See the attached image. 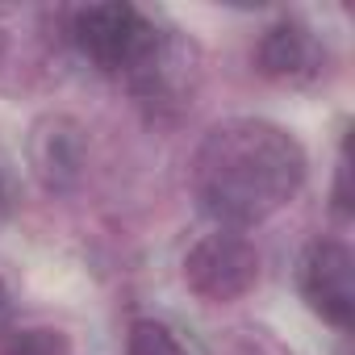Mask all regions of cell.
<instances>
[{
	"label": "cell",
	"instance_id": "cell-5",
	"mask_svg": "<svg viewBox=\"0 0 355 355\" xmlns=\"http://www.w3.org/2000/svg\"><path fill=\"white\" fill-rule=\"evenodd\" d=\"M84 155H88V142H84V130L55 113V117H42L30 134V163L38 171V180L51 189V193H67L76 189L80 171H84Z\"/></svg>",
	"mask_w": 355,
	"mask_h": 355
},
{
	"label": "cell",
	"instance_id": "cell-9",
	"mask_svg": "<svg viewBox=\"0 0 355 355\" xmlns=\"http://www.w3.org/2000/svg\"><path fill=\"white\" fill-rule=\"evenodd\" d=\"M230 355H288L272 334H263V330H251V334H243L239 343H234V351Z\"/></svg>",
	"mask_w": 355,
	"mask_h": 355
},
{
	"label": "cell",
	"instance_id": "cell-4",
	"mask_svg": "<svg viewBox=\"0 0 355 355\" xmlns=\"http://www.w3.org/2000/svg\"><path fill=\"white\" fill-rule=\"evenodd\" d=\"M301 297L318 318L347 330L355 313V284H351V251L338 239H318L305 247L301 259Z\"/></svg>",
	"mask_w": 355,
	"mask_h": 355
},
{
	"label": "cell",
	"instance_id": "cell-2",
	"mask_svg": "<svg viewBox=\"0 0 355 355\" xmlns=\"http://www.w3.org/2000/svg\"><path fill=\"white\" fill-rule=\"evenodd\" d=\"M71 42L84 59H92L101 71H142L146 59L163 46V34L155 21L134 5H88L71 13Z\"/></svg>",
	"mask_w": 355,
	"mask_h": 355
},
{
	"label": "cell",
	"instance_id": "cell-7",
	"mask_svg": "<svg viewBox=\"0 0 355 355\" xmlns=\"http://www.w3.org/2000/svg\"><path fill=\"white\" fill-rule=\"evenodd\" d=\"M125 355H184V343L175 338L171 326L155 318H138L125 334Z\"/></svg>",
	"mask_w": 355,
	"mask_h": 355
},
{
	"label": "cell",
	"instance_id": "cell-3",
	"mask_svg": "<svg viewBox=\"0 0 355 355\" xmlns=\"http://www.w3.org/2000/svg\"><path fill=\"white\" fill-rule=\"evenodd\" d=\"M184 280L197 297L205 301H239L255 288L259 280V251L247 234L239 230H218L205 234L189 255H184Z\"/></svg>",
	"mask_w": 355,
	"mask_h": 355
},
{
	"label": "cell",
	"instance_id": "cell-6",
	"mask_svg": "<svg viewBox=\"0 0 355 355\" xmlns=\"http://www.w3.org/2000/svg\"><path fill=\"white\" fill-rule=\"evenodd\" d=\"M318 59H322V51H318L313 30L293 21V17L268 26L259 46H255V63H259V71L268 80H288V84L309 80L318 71Z\"/></svg>",
	"mask_w": 355,
	"mask_h": 355
},
{
	"label": "cell",
	"instance_id": "cell-10",
	"mask_svg": "<svg viewBox=\"0 0 355 355\" xmlns=\"http://www.w3.org/2000/svg\"><path fill=\"white\" fill-rule=\"evenodd\" d=\"M9 209V163H5V155H0V214Z\"/></svg>",
	"mask_w": 355,
	"mask_h": 355
},
{
	"label": "cell",
	"instance_id": "cell-1",
	"mask_svg": "<svg viewBox=\"0 0 355 355\" xmlns=\"http://www.w3.org/2000/svg\"><path fill=\"white\" fill-rule=\"evenodd\" d=\"M305 180L301 142L263 117H230L214 125L193 159V193L201 209L226 226H255L297 197Z\"/></svg>",
	"mask_w": 355,
	"mask_h": 355
},
{
	"label": "cell",
	"instance_id": "cell-8",
	"mask_svg": "<svg viewBox=\"0 0 355 355\" xmlns=\"http://www.w3.org/2000/svg\"><path fill=\"white\" fill-rule=\"evenodd\" d=\"M0 355H71V343L55 326H26L0 343Z\"/></svg>",
	"mask_w": 355,
	"mask_h": 355
},
{
	"label": "cell",
	"instance_id": "cell-11",
	"mask_svg": "<svg viewBox=\"0 0 355 355\" xmlns=\"http://www.w3.org/2000/svg\"><path fill=\"white\" fill-rule=\"evenodd\" d=\"M9 313V288H5V280H0V318Z\"/></svg>",
	"mask_w": 355,
	"mask_h": 355
}]
</instances>
